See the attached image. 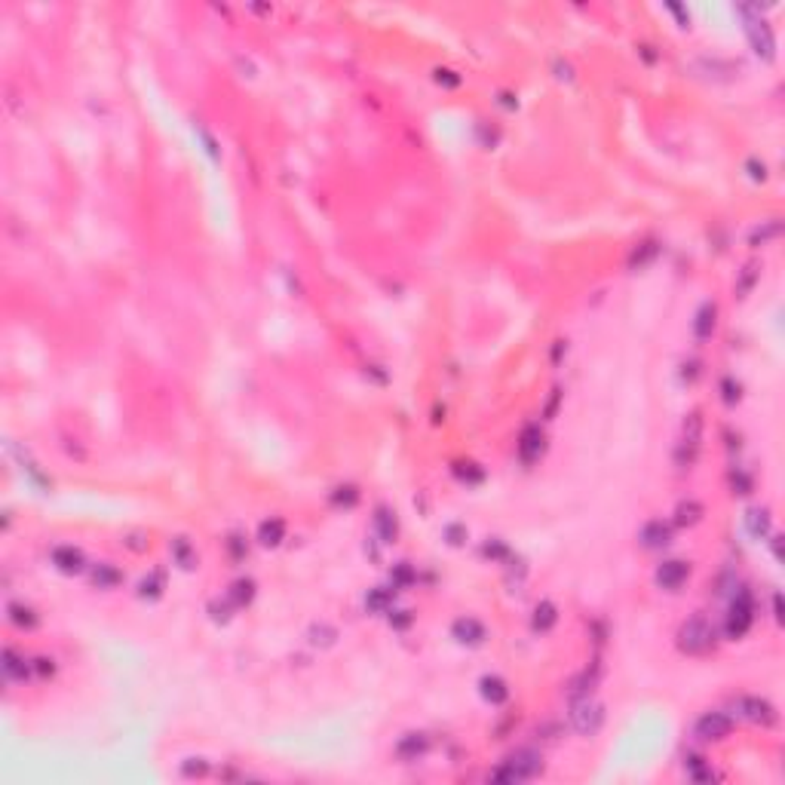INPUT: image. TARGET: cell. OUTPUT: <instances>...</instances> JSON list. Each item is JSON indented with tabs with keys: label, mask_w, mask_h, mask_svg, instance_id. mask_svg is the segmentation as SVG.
Here are the masks:
<instances>
[{
	"label": "cell",
	"mask_w": 785,
	"mask_h": 785,
	"mask_svg": "<svg viewBox=\"0 0 785 785\" xmlns=\"http://www.w3.org/2000/svg\"><path fill=\"white\" fill-rule=\"evenodd\" d=\"M736 16H742V22H746V34H748V40H752V50L761 59L773 61V56H776V37H773V31H770V25L761 19V6L742 3V6H736Z\"/></svg>",
	"instance_id": "obj_1"
},
{
	"label": "cell",
	"mask_w": 785,
	"mask_h": 785,
	"mask_svg": "<svg viewBox=\"0 0 785 785\" xmlns=\"http://www.w3.org/2000/svg\"><path fill=\"white\" fill-rule=\"evenodd\" d=\"M543 770V757L534 748H516L513 755H507V761L494 770V779H507V782H524L531 776H537Z\"/></svg>",
	"instance_id": "obj_2"
},
{
	"label": "cell",
	"mask_w": 785,
	"mask_h": 785,
	"mask_svg": "<svg viewBox=\"0 0 785 785\" xmlns=\"http://www.w3.org/2000/svg\"><path fill=\"white\" fill-rule=\"evenodd\" d=\"M715 641H718V635H715V626L706 617H691L678 629V647L684 653H691V657L708 653L715 647Z\"/></svg>",
	"instance_id": "obj_3"
},
{
	"label": "cell",
	"mask_w": 785,
	"mask_h": 785,
	"mask_svg": "<svg viewBox=\"0 0 785 785\" xmlns=\"http://www.w3.org/2000/svg\"><path fill=\"white\" fill-rule=\"evenodd\" d=\"M568 718H571V727H574L577 733L595 736L598 727H602V721H604V708H602V702H598L592 693L571 696V712H568Z\"/></svg>",
	"instance_id": "obj_4"
},
{
	"label": "cell",
	"mask_w": 785,
	"mask_h": 785,
	"mask_svg": "<svg viewBox=\"0 0 785 785\" xmlns=\"http://www.w3.org/2000/svg\"><path fill=\"white\" fill-rule=\"evenodd\" d=\"M755 623V598L748 589H740L730 602V611H727V620H724V635L727 638H742Z\"/></svg>",
	"instance_id": "obj_5"
},
{
	"label": "cell",
	"mask_w": 785,
	"mask_h": 785,
	"mask_svg": "<svg viewBox=\"0 0 785 785\" xmlns=\"http://www.w3.org/2000/svg\"><path fill=\"white\" fill-rule=\"evenodd\" d=\"M733 712H736V718L748 721V724H761V727L776 724V708H773V702L764 700V696H752V693L736 696Z\"/></svg>",
	"instance_id": "obj_6"
},
{
	"label": "cell",
	"mask_w": 785,
	"mask_h": 785,
	"mask_svg": "<svg viewBox=\"0 0 785 785\" xmlns=\"http://www.w3.org/2000/svg\"><path fill=\"white\" fill-rule=\"evenodd\" d=\"M730 730H733V718L727 712H706L696 718L693 736L700 742H721L730 736Z\"/></svg>",
	"instance_id": "obj_7"
},
{
	"label": "cell",
	"mask_w": 785,
	"mask_h": 785,
	"mask_svg": "<svg viewBox=\"0 0 785 785\" xmlns=\"http://www.w3.org/2000/svg\"><path fill=\"white\" fill-rule=\"evenodd\" d=\"M543 448H546V436H543L540 423H524L522 436H518V457H522V463L540 460Z\"/></svg>",
	"instance_id": "obj_8"
},
{
	"label": "cell",
	"mask_w": 785,
	"mask_h": 785,
	"mask_svg": "<svg viewBox=\"0 0 785 785\" xmlns=\"http://www.w3.org/2000/svg\"><path fill=\"white\" fill-rule=\"evenodd\" d=\"M687 577H691V564L687 562H678V558H672V562H663L657 568V586L666 592H675L681 589V586L687 583Z\"/></svg>",
	"instance_id": "obj_9"
},
{
	"label": "cell",
	"mask_w": 785,
	"mask_h": 785,
	"mask_svg": "<svg viewBox=\"0 0 785 785\" xmlns=\"http://www.w3.org/2000/svg\"><path fill=\"white\" fill-rule=\"evenodd\" d=\"M638 540L644 549H663V546L672 543V524L663 522V518H651V522L641 528Z\"/></svg>",
	"instance_id": "obj_10"
},
{
	"label": "cell",
	"mask_w": 785,
	"mask_h": 785,
	"mask_svg": "<svg viewBox=\"0 0 785 785\" xmlns=\"http://www.w3.org/2000/svg\"><path fill=\"white\" fill-rule=\"evenodd\" d=\"M52 564H56L61 574H80L86 568V558L77 546H56L52 549Z\"/></svg>",
	"instance_id": "obj_11"
},
{
	"label": "cell",
	"mask_w": 785,
	"mask_h": 785,
	"mask_svg": "<svg viewBox=\"0 0 785 785\" xmlns=\"http://www.w3.org/2000/svg\"><path fill=\"white\" fill-rule=\"evenodd\" d=\"M451 635L460 641V644L476 647V644H482V641H485V626L476 617H460V620H454Z\"/></svg>",
	"instance_id": "obj_12"
},
{
	"label": "cell",
	"mask_w": 785,
	"mask_h": 785,
	"mask_svg": "<svg viewBox=\"0 0 785 785\" xmlns=\"http://www.w3.org/2000/svg\"><path fill=\"white\" fill-rule=\"evenodd\" d=\"M479 693H482L485 702H491V706H503V702L509 700V684L500 678V675H485L479 681Z\"/></svg>",
	"instance_id": "obj_13"
},
{
	"label": "cell",
	"mask_w": 785,
	"mask_h": 785,
	"mask_svg": "<svg viewBox=\"0 0 785 785\" xmlns=\"http://www.w3.org/2000/svg\"><path fill=\"white\" fill-rule=\"evenodd\" d=\"M31 669H34V663H28V660H25L19 651H12V647H6V651H3V675L10 681H28Z\"/></svg>",
	"instance_id": "obj_14"
},
{
	"label": "cell",
	"mask_w": 785,
	"mask_h": 785,
	"mask_svg": "<svg viewBox=\"0 0 785 785\" xmlns=\"http://www.w3.org/2000/svg\"><path fill=\"white\" fill-rule=\"evenodd\" d=\"M429 748V740L423 733H405L399 742H396V755L402 757V761H418V757L427 755Z\"/></svg>",
	"instance_id": "obj_15"
},
{
	"label": "cell",
	"mask_w": 785,
	"mask_h": 785,
	"mask_svg": "<svg viewBox=\"0 0 785 785\" xmlns=\"http://www.w3.org/2000/svg\"><path fill=\"white\" fill-rule=\"evenodd\" d=\"M715 323H718V307H715L712 301H706V304L700 307V310H696V319H693V334H696V340L712 338Z\"/></svg>",
	"instance_id": "obj_16"
},
{
	"label": "cell",
	"mask_w": 785,
	"mask_h": 785,
	"mask_svg": "<svg viewBox=\"0 0 785 785\" xmlns=\"http://www.w3.org/2000/svg\"><path fill=\"white\" fill-rule=\"evenodd\" d=\"M283 537H285L283 518H264V522L258 524V540H261V546H279Z\"/></svg>",
	"instance_id": "obj_17"
},
{
	"label": "cell",
	"mask_w": 785,
	"mask_h": 785,
	"mask_svg": "<svg viewBox=\"0 0 785 785\" xmlns=\"http://www.w3.org/2000/svg\"><path fill=\"white\" fill-rule=\"evenodd\" d=\"M374 528H378L380 540H384V543H393L396 534H399V522H396V513H390L387 507H378V513H374Z\"/></svg>",
	"instance_id": "obj_18"
},
{
	"label": "cell",
	"mask_w": 785,
	"mask_h": 785,
	"mask_svg": "<svg viewBox=\"0 0 785 785\" xmlns=\"http://www.w3.org/2000/svg\"><path fill=\"white\" fill-rule=\"evenodd\" d=\"M555 623H558V611L552 602H540L534 607V617H531V629L534 632H549Z\"/></svg>",
	"instance_id": "obj_19"
},
{
	"label": "cell",
	"mask_w": 785,
	"mask_h": 785,
	"mask_svg": "<svg viewBox=\"0 0 785 785\" xmlns=\"http://www.w3.org/2000/svg\"><path fill=\"white\" fill-rule=\"evenodd\" d=\"M702 516H706V509H702L700 500H681L678 509H675V524H678V528H691V524H696Z\"/></svg>",
	"instance_id": "obj_20"
},
{
	"label": "cell",
	"mask_w": 785,
	"mask_h": 785,
	"mask_svg": "<svg viewBox=\"0 0 785 785\" xmlns=\"http://www.w3.org/2000/svg\"><path fill=\"white\" fill-rule=\"evenodd\" d=\"M123 583V574L114 564H95L92 568V586H99V589H117V586Z\"/></svg>",
	"instance_id": "obj_21"
},
{
	"label": "cell",
	"mask_w": 785,
	"mask_h": 785,
	"mask_svg": "<svg viewBox=\"0 0 785 785\" xmlns=\"http://www.w3.org/2000/svg\"><path fill=\"white\" fill-rule=\"evenodd\" d=\"M746 524H748V534L752 537H757V540H764V537L770 534V513L764 507H755V509H748V516H746Z\"/></svg>",
	"instance_id": "obj_22"
},
{
	"label": "cell",
	"mask_w": 785,
	"mask_h": 785,
	"mask_svg": "<svg viewBox=\"0 0 785 785\" xmlns=\"http://www.w3.org/2000/svg\"><path fill=\"white\" fill-rule=\"evenodd\" d=\"M700 457V442H691V439H681L678 448H675V467L681 469H691Z\"/></svg>",
	"instance_id": "obj_23"
},
{
	"label": "cell",
	"mask_w": 785,
	"mask_h": 785,
	"mask_svg": "<svg viewBox=\"0 0 785 785\" xmlns=\"http://www.w3.org/2000/svg\"><path fill=\"white\" fill-rule=\"evenodd\" d=\"M172 558L179 562V568H184V571H190L196 564V552H194V546H190L184 537H175L172 540Z\"/></svg>",
	"instance_id": "obj_24"
},
{
	"label": "cell",
	"mask_w": 785,
	"mask_h": 785,
	"mask_svg": "<svg viewBox=\"0 0 785 785\" xmlns=\"http://www.w3.org/2000/svg\"><path fill=\"white\" fill-rule=\"evenodd\" d=\"M255 598V580H236L230 586V604L234 607H245Z\"/></svg>",
	"instance_id": "obj_25"
},
{
	"label": "cell",
	"mask_w": 785,
	"mask_h": 785,
	"mask_svg": "<svg viewBox=\"0 0 785 785\" xmlns=\"http://www.w3.org/2000/svg\"><path fill=\"white\" fill-rule=\"evenodd\" d=\"M393 592L396 589H371L365 598V607L371 613H387L393 607Z\"/></svg>",
	"instance_id": "obj_26"
},
{
	"label": "cell",
	"mask_w": 785,
	"mask_h": 785,
	"mask_svg": "<svg viewBox=\"0 0 785 785\" xmlns=\"http://www.w3.org/2000/svg\"><path fill=\"white\" fill-rule=\"evenodd\" d=\"M390 580H393V589H408V586L418 580V574H414V568L408 562H399L396 568L390 571Z\"/></svg>",
	"instance_id": "obj_27"
},
{
	"label": "cell",
	"mask_w": 785,
	"mask_h": 785,
	"mask_svg": "<svg viewBox=\"0 0 785 785\" xmlns=\"http://www.w3.org/2000/svg\"><path fill=\"white\" fill-rule=\"evenodd\" d=\"M10 620L19 626V629H34V626H37V613L25 604H10Z\"/></svg>",
	"instance_id": "obj_28"
},
{
	"label": "cell",
	"mask_w": 785,
	"mask_h": 785,
	"mask_svg": "<svg viewBox=\"0 0 785 785\" xmlns=\"http://www.w3.org/2000/svg\"><path fill=\"white\" fill-rule=\"evenodd\" d=\"M163 586H166V580H163L160 571H154L151 577H145L139 583V595L141 598H160L163 595Z\"/></svg>",
	"instance_id": "obj_29"
},
{
	"label": "cell",
	"mask_w": 785,
	"mask_h": 785,
	"mask_svg": "<svg viewBox=\"0 0 785 785\" xmlns=\"http://www.w3.org/2000/svg\"><path fill=\"white\" fill-rule=\"evenodd\" d=\"M684 767H687V773H691L693 779H712V767H708V761L702 755H687Z\"/></svg>",
	"instance_id": "obj_30"
},
{
	"label": "cell",
	"mask_w": 785,
	"mask_h": 785,
	"mask_svg": "<svg viewBox=\"0 0 785 785\" xmlns=\"http://www.w3.org/2000/svg\"><path fill=\"white\" fill-rule=\"evenodd\" d=\"M681 439H691V442H700L702 439V414L700 411H691L684 418V427H681Z\"/></svg>",
	"instance_id": "obj_31"
},
{
	"label": "cell",
	"mask_w": 785,
	"mask_h": 785,
	"mask_svg": "<svg viewBox=\"0 0 785 785\" xmlns=\"http://www.w3.org/2000/svg\"><path fill=\"white\" fill-rule=\"evenodd\" d=\"M779 230H782L779 221H767L764 227H755V230H752V245H767L770 240H776V236H779Z\"/></svg>",
	"instance_id": "obj_32"
},
{
	"label": "cell",
	"mask_w": 785,
	"mask_h": 785,
	"mask_svg": "<svg viewBox=\"0 0 785 785\" xmlns=\"http://www.w3.org/2000/svg\"><path fill=\"white\" fill-rule=\"evenodd\" d=\"M653 255H657V243H644L641 249H635V255L629 258V267H632V270L647 267V264L653 261Z\"/></svg>",
	"instance_id": "obj_33"
},
{
	"label": "cell",
	"mask_w": 785,
	"mask_h": 785,
	"mask_svg": "<svg viewBox=\"0 0 785 785\" xmlns=\"http://www.w3.org/2000/svg\"><path fill=\"white\" fill-rule=\"evenodd\" d=\"M730 488H733V494H752L755 482H752V476L736 467V469H730Z\"/></svg>",
	"instance_id": "obj_34"
},
{
	"label": "cell",
	"mask_w": 785,
	"mask_h": 785,
	"mask_svg": "<svg viewBox=\"0 0 785 785\" xmlns=\"http://www.w3.org/2000/svg\"><path fill=\"white\" fill-rule=\"evenodd\" d=\"M334 638H338V632L332 629V626H313L310 629V644H316V647H332L334 644Z\"/></svg>",
	"instance_id": "obj_35"
},
{
	"label": "cell",
	"mask_w": 785,
	"mask_h": 785,
	"mask_svg": "<svg viewBox=\"0 0 785 785\" xmlns=\"http://www.w3.org/2000/svg\"><path fill=\"white\" fill-rule=\"evenodd\" d=\"M356 500H359V491L353 488V485H340V488H334V494H332L334 507H353Z\"/></svg>",
	"instance_id": "obj_36"
},
{
	"label": "cell",
	"mask_w": 785,
	"mask_h": 785,
	"mask_svg": "<svg viewBox=\"0 0 785 785\" xmlns=\"http://www.w3.org/2000/svg\"><path fill=\"white\" fill-rule=\"evenodd\" d=\"M721 399H724L727 405H736V402L742 399L740 380H733V378H724V380H721Z\"/></svg>",
	"instance_id": "obj_37"
},
{
	"label": "cell",
	"mask_w": 785,
	"mask_h": 785,
	"mask_svg": "<svg viewBox=\"0 0 785 785\" xmlns=\"http://www.w3.org/2000/svg\"><path fill=\"white\" fill-rule=\"evenodd\" d=\"M757 283V267L755 264H748L746 270H742V276H740V283H736V295L740 298H746L748 292H752V285Z\"/></svg>",
	"instance_id": "obj_38"
},
{
	"label": "cell",
	"mask_w": 785,
	"mask_h": 785,
	"mask_svg": "<svg viewBox=\"0 0 785 785\" xmlns=\"http://www.w3.org/2000/svg\"><path fill=\"white\" fill-rule=\"evenodd\" d=\"M206 770H209V764L203 761V757H187V761L181 764L184 776H206Z\"/></svg>",
	"instance_id": "obj_39"
},
{
	"label": "cell",
	"mask_w": 785,
	"mask_h": 785,
	"mask_svg": "<svg viewBox=\"0 0 785 785\" xmlns=\"http://www.w3.org/2000/svg\"><path fill=\"white\" fill-rule=\"evenodd\" d=\"M445 540L451 546H463V540H467V528H463V524H448V528H445Z\"/></svg>",
	"instance_id": "obj_40"
},
{
	"label": "cell",
	"mask_w": 785,
	"mask_h": 785,
	"mask_svg": "<svg viewBox=\"0 0 785 785\" xmlns=\"http://www.w3.org/2000/svg\"><path fill=\"white\" fill-rule=\"evenodd\" d=\"M436 83L454 90V86H460V77H457L454 71H448V68H439V71H436Z\"/></svg>",
	"instance_id": "obj_41"
},
{
	"label": "cell",
	"mask_w": 785,
	"mask_h": 785,
	"mask_svg": "<svg viewBox=\"0 0 785 785\" xmlns=\"http://www.w3.org/2000/svg\"><path fill=\"white\" fill-rule=\"evenodd\" d=\"M411 611H396V613H390V626L393 629H408L411 626Z\"/></svg>",
	"instance_id": "obj_42"
},
{
	"label": "cell",
	"mask_w": 785,
	"mask_h": 785,
	"mask_svg": "<svg viewBox=\"0 0 785 785\" xmlns=\"http://www.w3.org/2000/svg\"><path fill=\"white\" fill-rule=\"evenodd\" d=\"M209 611H212V620H215V623H227V620H230V604L227 602H224V604L215 602Z\"/></svg>",
	"instance_id": "obj_43"
},
{
	"label": "cell",
	"mask_w": 785,
	"mask_h": 785,
	"mask_svg": "<svg viewBox=\"0 0 785 785\" xmlns=\"http://www.w3.org/2000/svg\"><path fill=\"white\" fill-rule=\"evenodd\" d=\"M463 467H467V469L457 467V476H460V479H467V482H482V479H485L482 469H473L476 463H463Z\"/></svg>",
	"instance_id": "obj_44"
},
{
	"label": "cell",
	"mask_w": 785,
	"mask_h": 785,
	"mask_svg": "<svg viewBox=\"0 0 785 785\" xmlns=\"http://www.w3.org/2000/svg\"><path fill=\"white\" fill-rule=\"evenodd\" d=\"M485 555H488V558H507L509 552H507V546H503L500 540H491V543H485Z\"/></svg>",
	"instance_id": "obj_45"
},
{
	"label": "cell",
	"mask_w": 785,
	"mask_h": 785,
	"mask_svg": "<svg viewBox=\"0 0 785 785\" xmlns=\"http://www.w3.org/2000/svg\"><path fill=\"white\" fill-rule=\"evenodd\" d=\"M681 378H684V380H696V378H700V359H687V363L681 365Z\"/></svg>",
	"instance_id": "obj_46"
},
{
	"label": "cell",
	"mask_w": 785,
	"mask_h": 785,
	"mask_svg": "<svg viewBox=\"0 0 785 785\" xmlns=\"http://www.w3.org/2000/svg\"><path fill=\"white\" fill-rule=\"evenodd\" d=\"M34 669H37V675L50 678V675L56 672V663H52V660H46V657H40V660H34Z\"/></svg>",
	"instance_id": "obj_47"
},
{
	"label": "cell",
	"mask_w": 785,
	"mask_h": 785,
	"mask_svg": "<svg viewBox=\"0 0 785 785\" xmlns=\"http://www.w3.org/2000/svg\"><path fill=\"white\" fill-rule=\"evenodd\" d=\"M748 169H752V179H755V181H764V179H767V166H764V163L757 166V160H748Z\"/></svg>",
	"instance_id": "obj_48"
}]
</instances>
